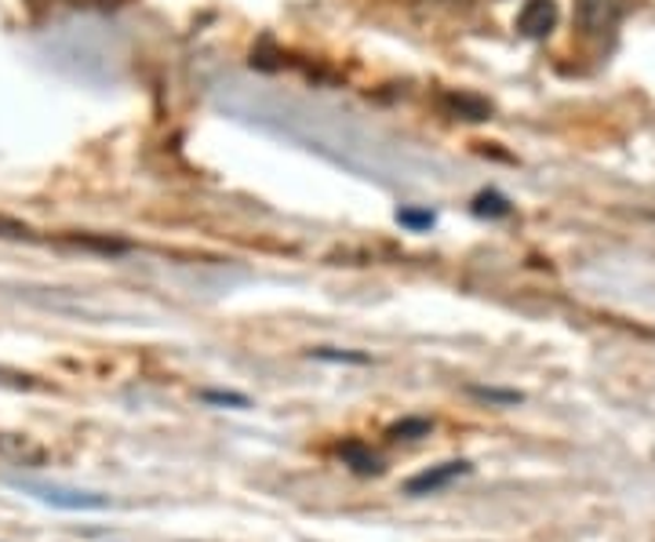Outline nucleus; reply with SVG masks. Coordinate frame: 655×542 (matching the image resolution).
<instances>
[{"mask_svg": "<svg viewBox=\"0 0 655 542\" xmlns=\"http://www.w3.org/2000/svg\"><path fill=\"white\" fill-rule=\"evenodd\" d=\"M22 492H30L33 499L59 506V510H106L110 499L99 492H81V488H62V484H37V481H19Z\"/></svg>", "mask_w": 655, "mask_h": 542, "instance_id": "nucleus-1", "label": "nucleus"}, {"mask_svg": "<svg viewBox=\"0 0 655 542\" xmlns=\"http://www.w3.org/2000/svg\"><path fill=\"white\" fill-rule=\"evenodd\" d=\"M623 15V0H575V22L583 37H608Z\"/></svg>", "mask_w": 655, "mask_h": 542, "instance_id": "nucleus-2", "label": "nucleus"}, {"mask_svg": "<svg viewBox=\"0 0 655 542\" xmlns=\"http://www.w3.org/2000/svg\"><path fill=\"white\" fill-rule=\"evenodd\" d=\"M561 22V8L558 0H525L521 11H517V33L525 41H547Z\"/></svg>", "mask_w": 655, "mask_h": 542, "instance_id": "nucleus-3", "label": "nucleus"}, {"mask_svg": "<svg viewBox=\"0 0 655 542\" xmlns=\"http://www.w3.org/2000/svg\"><path fill=\"white\" fill-rule=\"evenodd\" d=\"M473 466L470 462H440V466H430V470H423L420 477H412L409 484H404V495H434L440 488H448L451 481H459V477H467Z\"/></svg>", "mask_w": 655, "mask_h": 542, "instance_id": "nucleus-4", "label": "nucleus"}, {"mask_svg": "<svg viewBox=\"0 0 655 542\" xmlns=\"http://www.w3.org/2000/svg\"><path fill=\"white\" fill-rule=\"evenodd\" d=\"M0 459L15 462V466H44L48 451L26 434H0Z\"/></svg>", "mask_w": 655, "mask_h": 542, "instance_id": "nucleus-5", "label": "nucleus"}, {"mask_svg": "<svg viewBox=\"0 0 655 542\" xmlns=\"http://www.w3.org/2000/svg\"><path fill=\"white\" fill-rule=\"evenodd\" d=\"M440 106L459 120H489L492 117V103H484L481 95H470V92H445L440 95Z\"/></svg>", "mask_w": 655, "mask_h": 542, "instance_id": "nucleus-6", "label": "nucleus"}, {"mask_svg": "<svg viewBox=\"0 0 655 542\" xmlns=\"http://www.w3.org/2000/svg\"><path fill=\"white\" fill-rule=\"evenodd\" d=\"M59 244L77 247V252H99V255L128 252V241H117V237H106V233H66V237H59Z\"/></svg>", "mask_w": 655, "mask_h": 542, "instance_id": "nucleus-7", "label": "nucleus"}, {"mask_svg": "<svg viewBox=\"0 0 655 542\" xmlns=\"http://www.w3.org/2000/svg\"><path fill=\"white\" fill-rule=\"evenodd\" d=\"M338 459H343L354 473H360V477H371V473L382 470L379 455L371 448L360 445V440H343V445H338Z\"/></svg>", "mask_w": 655, "mask_h": 542, "instance_id": "nucleus-8", "label": "nucleus"}, {"mask_svg": "<svg viewBox=\"0 0 655 542\" xmlns=\"http://www.w3.org/2000/svg\"><path fill=\"white\" fill-rule=\"evenodd\" d=\"M473 216L481 219H506L510 216V200L503 194H495V189H484V194L473 197Z\"/></svg>", "mask_w": 655, "mask_h": 542, "instance_id": "nucleus-9", "label": "nucleus"}, {"mask_svg": "<svg viewBox=\"0 0 655 542\" xmlns=\"http://www.w3.org/2000/svg\"><path fill=\"white\" fill-rule=\"evenodd\" d=\"M430 430H434L430 419H401L390 426V437L393 440H423V437H430Z\"/></svg>", "mask_w": 655, "mask_h": 542, "instance_id": "nucleus-10", "label": "nucleus"}, {"mask_svg": "<svg viewBox=\"0 0 655 542\" xmlns=\"http://www.w3.org/2000/svg\"><path fill=\"white\" fill-rule=\"evenodd\" d=\"M398 222L404 226V230H415V233H420V230H434V222H437V216H434V211H420V208H401L398 211Z\"/></svg>", "mask_w": 655, "mask_h": 542, "instance_id": "nucleus-11", "label": "nucleus"}, {"mask_svg": "<svg viewBox=\"0 0 655 542\" xmlns=\"http://www.w3.org/2000/svg\"><path fill=\"white\" fill-rule=\"evenodd\" d=\"M33 233L22 219H11V216H0V241H33Z\"/></svg>", "mask_w": 655, "mask_h": 542, "instance_id": "nucleus-12", "label": "nucleus"}, {"mask_svg": "<svg viewBox=\"0 0 655 542\" xmlns=\"http://www.w3.org/2000/svg\"><path fill=\"white\" fill-rule=\"evenodd\" d=\"M473 397H481V401H489V404H503V408H510V404H521V393H514V390H484V387H473L470 390Z\"/></svg>", "mask_w": 655, "mask_h": 542, "instance_id": "nucleus-13", "label": "nucleus"}, {"mask_svg": "<svg viewBox=\"0 0 655 542\" xmlns=\"http://www.w3.org/2000/svg\"><path fill=\"white\" fill-rule=\"evenodd\" d=\"M208 404H230V408H248V397H241V393H216V390H205L200 393Z\"/></svg>", "mask_w": 655, "mask_h": 542, "instance_id": "nucleus-14", "label": "nucleus"}, {"mask_svg": "<svg viewBox=\"0 0 655 542\" xmlns=\"http://www.w3.org/2000/svg\"><path fill=\"white\" fill-rule=\"evenodd\" d=\"M318 360H354V365H368L365 354H335V349H313Z\"/></svg>", "mask_w": 655, "mask_h": 542, "instance_id": "nucleus-15", "label": "nucleus"}, {"mask_svg": "<svg viewBox=\"0 0 655 542\" xmlns=\"http://www.w3.org/2000/svg\"><path fill=\"white\" fill-rule=\"evenodd\" d=\"M95 4H103V8H117L120 0H95Z\"/></svg>", "mask_w": 655, "mask_h": 542, "instance_id": "nucleus-16", "label": "nucleus"}]
</instances>
